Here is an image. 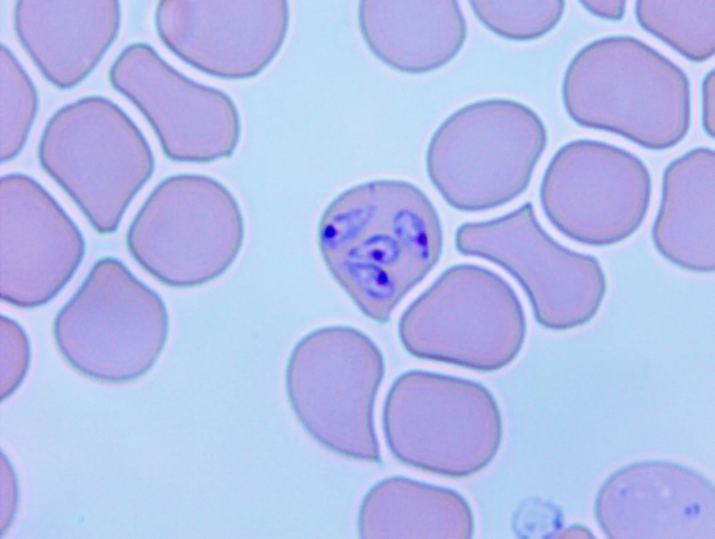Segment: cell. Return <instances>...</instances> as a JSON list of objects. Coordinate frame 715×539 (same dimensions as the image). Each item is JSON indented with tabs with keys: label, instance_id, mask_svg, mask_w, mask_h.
Masks as SVG:
<instances>
[{
	"label": "cell",
	"instance_id": "9",
	"mask_svg": "<svg viewBox=\"0 0 715 539\" xmlns=\"http://www.w3.org/2000/svg\"><path fill=\"white\" fill-rule=\"evenodd\" d=\"M401 201L390 205L388 228L408 255L427 272L434 268L442 254L443 235L434 206L419 188L409 185Z\"/></svg>",
	"mask_w": 715,
	"mask_h": 539
},
{
	"label": "cell",
	"instance_id": "5",
	"mask_svg": "<svg viewBox=\"0 0 715 539\" xmlns=\"http://www.w3.org/2000/svg\"><path fill=\"white\" fill-rule=\"evenodd\" d=\"M1 299L21 309L52 301L78 268L84 243L78 228L34 180L1 181Z\"/></svg>",
	"mask_w": 715,
	"mask_h": 539
},
{
	"label": "cell",
	"instance_id": "12",
	"mask_svg": "<svg viewBox=\"0 0 715 539\" xmlns=\"http://www.w3.org/2000/svg\"><path fill=\"white\" fill-rule=\"evenodd\" d=\"M1 388L2 398L22 383L29 367L31 348L26 332L15 320L1 317Z\"/></svg>",
	"mask_w": 715,
	"mask_h": 539
},
{
	"label": "cell",
	"instance_id": "2",
	"mask_svg": "<svg viewBox=\"0 0 715 539\" xmlns=\"http://www.w3.org/2000/svg\"><path fill=\"white\" fill-rule=\"evenodd\" d=\"M167 320L158 294L120 261L102 258L56 314L58 351L78 373L119 384L146 374L164 344Z\"/></svg>",
	"mask_w": 715,
	"mask_h": 539
},
{
	"label": "cell",
	"instance_id": "4",
	"mask_svg": "<svg viewBox=\"0 0 715 539\" xmlns=\"http://www.w3.org/2000/svg\"><path fill=\"white\" fill-rule=\"evenodd\" d=\"M651 179L646 165L629 152L595 141L562 146L547 165L539 202L560 233L591 246L622 242L642 224Z\"/></svg>",
	"mask_w": 715,
	"mask_h": 539
},
{
	"label": "cell",
	"instance_id": "11",
	"mask_svg": "<svg viewBox=\"0 0 715 539\" xmlns=\"http://www.w3.org/2000/svg\"><path fill=\"white\" fill-rule=\"evenodd\" d=\"M545 1H471L477 17L492 31L515 40L542 36L556 23L560 13H549Z\"/></svg>",
	"mask_w": 715,
	"mask_h": 539
},
{
	"label": "cell",
	"instance_id": "10",
	"mask_svg": "<svg viewBox=\"0 0 715 539\" xmlns=\"http://www.w3.org/2000/svg\"><path fill=\"white\" fill-rule=\"evenodd\" d=\"M375 185H364L342 196L347 205L329 208L320 225L319 245L324 259L340 254L367 233L380 217V197Z\"/></svg>",
	"mask_w": 715,
	"mask_h": 539
},
{
	"label": "cell",
	"instance_id": "8",
	"mask_svg": "<svg viewBox=\"0 0 715 539\" xmlns=\"http://www.w3.org/2000/svg\"><path fill=\"white\" fill-rule=\"evenodd\" d=\"M714 151L698 149L669 164L652 229L656 248L688 268H713L714 257Z\"/></svg>",
	"mask_w": 715,
	"mask_h": 539
},
{
	"label": "cell",
	"instance_id": "1",
	"mask_svg": "<svg viewBox=\"0 0 715 539\" xmlns=\"http://www.w3.org/2000/svg\"><path fill=\"white\" fill-rule=\"evenodd\" d=\"M547 142L544 123L529 107L503 99L476 102L436 130L427 151V175L452 208L492 210L526 190Z\"/></svg>",
	"mask_w": 715,
	"mask_h": 539
},
{
	"label": "cell",
	"instance_id": "7",
	"mask_svg": "<svg viewBox=\"0 0 715 539\" xmlns=\"http://www.w3.org/2000/svg\"><path fill=\"white\" fill-rule=\"evenodd\" d=\"M358 18L373 53L406 73L446 64L466 36L465 20L455 1H361Z\"/></svg>",
	"mask_w": 715,
	"mask_h": 539
},
{
	"label": "cell",
	"instance_id": "6",
	"mask_svg": "<svg viewBox=\"0 0 715 539\" xmlns=\"http://www.w3.org/2000/svg\"><path fill=\"white\" fill-rule=\"evenodd\" d=\"M714 489L698 473L667 462H642L602 487L596 515L611 538H714Z\"/></svg>",
	"mask_w": 715,
	"mask_h": 539
},
{
	"label": "cell",
	"instance_id": "3",
	"mask_svg": "<svg viewBox=\"0 0 715 539\" xmlns=\"http://www.w3.org/2000/svg\"><path fill=\"white\" fill-rule=\"evenodd\" d=\"M244 223L239 205L221 182L198 174L161 181L131 222L127 246L138 265L170 285L204 283L238 255Z\"/></svg>",
	"mask_w": 715,
	"mask_h": 539
}]
</instances>
